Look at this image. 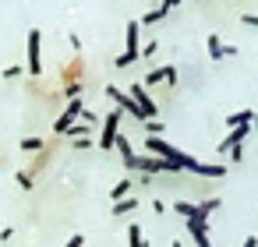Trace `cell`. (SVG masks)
Masks as SVG:
<instances>
[{
    "mask_svg": "<svg viewBox=\"0 0 258 247\" xmlns=\"http://www.w3.org/2000/svg\"><path fill=\"white\" fill-rule=\"evenodd\" d=\"M127 96L135 99V106L142 110V117H145V120H152V117H156V99L149 96V89H145L142 81H135V85L127 89Z\"/></svg>",
    "mask_w": 258,
    "mask_h": 247,
    "instance_id": "cell-5",
    "label": "cell"
},
{
    "mask_svg": "<svg viewBox=\"0 0 258 247\" xmlns=\"http://www.w3.org/2000/svg\"><path fill=\"white\" fill-rule=\"evenodd\" d=\"M68 138H75V141H82V138H89V127H85V124H75V127L68 131Z\"/></svg>",
    "mask_w": 258,
    "mask_h": 247,
    "instance_id": "cell-20",
    "label": "cell"
},
{
    "mask_svg": "<svg viewBox=\"0 0 258 247\" xmlns=\"http://www.w3.org/2000/svg\"><path fill=\"white\" fill-rule=\"evenodd\" d=\"M240 247H258V236H244V243Z\"/></svg>",
    "mask_w": 258,
    "mask_h": 247,
    "instance_id": "cell-27",
    "label": "cell"
},
{
    "mask_svg": "<svg viewBox=\"0 0 258 247\" xmlns=\"http://www.w3.org/2000/svg\"><path fill=\"white\" fill-rule=\"evenodd\" d=\"M209 57H212L216 64L223 60V39H219V36H209Z\"/></svg>",
    "mask_w": 258,
    "mask_h": 247,
    "instance_id": "cell-17",
    "label": "cell"
},
{
    "mask_svg": "<svg viewBox=\"0 0 258 247\" xmlns=\"http://www.w3.org/2000/svg\"><path fill=\"white\" fill-rule=\"evenodd\" d=\"M124 166L135 170V173H180L173 162H163V159H156V155H135V159H127Z\"/></svg>",
    "mask_w": 258,
    "mask_h": 247,
    "instance_id": "cell-3",
    "label": "cell"
},
{
    "mask_svg": "<svg viewBox=\"0 0 258 247\" xmlns=\"http://www.w3.org/2000/svg\"><path fill=\"white\" fill-rule=\"evenodd\" d=\"M145 134H149V138H159V134H163V124H159V120H145Z\"/></svg>",
    "mask_w": 258,
    "mask_h": 247,
    "instance_id": "cell-19",
    "label": "cell"
},
{
    "mask_svg": "<svg viewBox=\"0 0 258 247\" xmlns=\"http://www.w3.org/2000/svg\"><path fill=\"white\" fill-rule=\"evenodd\" d=\"M25 53H29L25 71H29L32 78H39V74H43V32H39V29H29V36H25Z\"/></svg>",
    "mask_w": 258,
    "mask_h": 247,
    "instance_id": "cell-2",
    "label": "cell"
},
{
    "mask_svg": "<svg viewBox=\"0 0 258 247\" xmlns=\"http://www.w3.org/2000/svg\"><path fill=\"white\" fill-rule=\"evenodd\" d=\"M240 22H244L247 29H258V15H251V11H244V15H240Z\"/></svg>",
    "mask_w": 258,
    "mask_h": 247,
    "instance_id": "cell-24",
    "label": "cell"
},
{
    "mask_svg": "<svg viewBox=\"0 0 258 247\" xmlns=\"http://www.w3.org/2000/svg\"><path fill=\"white\" fill-rule=\"evenodd\" d=\"M64 247H85V233H71V240Z\"/></svg>",
    "mask_w": 258,
    "mask_h": 247,
    "instance_id": "cell-25",
    "label": "cell"
},
{
    "mask_svg": "<svg viewBox=\"0 0 258 247\" xmlns=\"http://www.w3.org/2000/svg\"><path fill=\"white\" fill-rule=\"evenodd\" d=\"M120 120H124L120 110H113L110 117H103V131H99V148H103V152L113 148V141H117V134H120Z\"/></svg>",
    "mask_w": 258,
    "mask_h": 247,
    "instance_id": "cell-4",
    "label": "cell"
},
{
    "mask_svg": "<svg viewBox=\"0 0 258 247\" xmlns=\"http://www.w3.org/2000/svg\"><path fill=\"white\" fill-rule=\"evenodd\" d=\"M187 233H191L195 247H212V240H209V222H202V219H187Z\"/></svg>",
    "mask_w": 258,
    "mask_h": 247,
    "instance_id": "cell-8",
    "label": "cell"
},
{
    "mask_svg": "<svg viewBox=\"0 0 258 247\" xmlns=\"http://www.w3.org/2000/svg\"><path fill=\"white\" fill-rule=\"evenodd\" d=\"M251 131H254V134H258V113H254V120H251Z\"/></svg>",
    "mask_w": 258,
    "mask_h": 247,
    "instance_id": "cell-28",
    "label": "cell"
},
{
    "mask_svg": "<svg viewBox=\"0 0 258 247\" xmlns=\"http://www.w3.org/2000/svg\"><path fill=\"white\" fill-rule=\"evenodd\" d=\"M22 71H25L22 64H11V67H4V78H8V81H11V78H22Z\"/></svg>",
    "mask_w": 258,
    "mask_h": 247,
    "instance_id": "cell-23",
    "label": "cell"
},
{
    "mask_svg": "<svg viewBox=\"0 0 258 247\" xmlns=\"http://www.w3.org/2000/svg\"><path fill=\"white\" fill-rule=\"evenodd\" d=\"M135 208H138V201H135V198H124V201H113L110 215H131Z\"/></svg>",
    "mask_w": 258,
    "mask_h": 247,
    "instance_id": "cell-14",
    "label": "cell"
},
{
    "mask_svg": "<svg viewBox=\"0 0 258 247\" xmlns=\"http://www.w3.org/2000/svg\"><path fill=\"white\" fill-rule=\"evenodd\" d=\"M113 148H117V152L124 155V162H127V159H135V148H131V141H127L124 134H117V141H113Z\"/></svg>",
    "mask_w": 258,
    "mask_h": 247,
    "instance_id": "cell-16",
    "label": "cell"
},
{
    "mask_svg": "<svg viewBox=\"0 0 258 247\" xmlns=\"http://www.w3.org/2000/svg\"><path fill=\"white\" fill-rule=\"evenodd\" d=\"M166 15H170V8H166V4H159V8H152V11H145V15L138 18V25H156V22H163Z\"/></svg>",
    "mask_w": 258,
    "mask_h": 247,
    "instance_id": "cell-10",
    "label": "cell"
},
{
    "mask_svg": "<svg viewBox=\"0 0 258 247\" xmlns=\"http://www.w3.org/2000/svg\"><path fill=\"white\" fill-rule=\"evenodd\" d=\"M159 81H166V85H177V67L173 64H163V67H152L149 74H145V89H152V85H159Z\"/></svg>",
    "mask_w": 258,
    "mask_h": 247,
    "instance_id": "cell-7",
    "label": "cell"
},
{
    "mask_svg": "<svg viewBox=\"0 0 258 247\" xmlns=\"http://www.w3.org/2000/svg\"><path fill=\"white\" fill-rule=\"evenodd\" d=\"M156 50H159V43H156V39H149V43L138 50V57H156Z\"/></svg>",
    "mask_w": 258,
    "mask_h": 247,
    "instance_id": "cell-21",
    "label": "cell"
},
{
    "mask_svg": "<svg viewBox=\"0 0 258 247\" xmlns=\"http://www.w3.org/2000/svg\"><path fill=\"white\" fill-rule=\"evenodd\" d=\"M43 148H46L43 138H22V152H25V155H36V152H43Z\"/></svg>",
    "mask_w": 258,
    "mask_h": 247,
    "instance_id": "cell-15",
    "label": "cell"
},
{
    "mask_svg": "<svg viewBox=\"0 0 258 247\" xmlns=\"http://www.w3.org/2000/svg\"><path fill=\"white\" fill-rule=\"evenodd\" d=\"M195 173H198V177H223V173H226V166H219V162H198V166H195Z\"/></svg>",
    "mask_w": 258,
    "mask_h": 247,
    "instance_id": "cell-12",
    "label": "cell"
},
{
    "mask_svg": "<svg viewBox=\"0 0 258 247\" xmlns=\"http://www.w3.org/2000/svg\"><path fill=\"white\" fill-rule=\"evenodd\" d=\"M219 205H223L219 198H205V201H198V205H195V215H191V219H202V222H209V219H212V212H216Z\"/></svg>",
    "mask_w": 258,
    "mask_h": 247,
    "instance_id": "cell-9",
    "label": "cell"
},
{
    "mask_svg": "<svg viewBox=\"0 0 258 247\" xmlns=\"http://www.w3.org/2000/svg\"><path fill=\"white\" fill-rule=\"evenodd\" d=\"M131 184H135L131 177H120V180L113 184V191H110V198H113V201H124V198H131Z\"/></svg>",
    "mask_w": 258,
    "mask_h": 247,
    "instance_id": "cell-11",
    "label": "cell"
},
{
    "mask_svg": "<svg viewBox=\"0 0 258 247\" xmlns=\"http://www.w3.org/2000/svg\"><path fill=\"white\" fill-rule=\"evenodd\" d=\"M124 43H127V50L113 60V67H131L138 60V50H142V25L138 22H127L124 25Z\"/></svg>",
    "mask_w": 258,
    "mask_h": 247,
    "instance_id": "cell-1",
    "label": "cell"
},
{
    "mask_svg": "<svg viewBox=\"0 0 258 247\" xmlns=\"http://www.w3.org/2000/svg\"><path fill=\"white\" fill-rule=\"evenodd\" d=\"M11 236H15V229H11V226H4V229H0V240H11Z\"/></svg>",
    "mask_w": 258,
    "mask_h": 247,
    "instance_id": "cell-26",
    "label": "cell"
},
{
    "mask_svg": "<svg viewBox=\"0 0 258 247\" xmlns=\"http://www.w3.org/2000/svg\"><path fill=\"white\" fill-rule=\"evenodd\" d=\"M173 247H184V243H180V240H173Z\"/></svg>",
    "mask_w": 258,
    "mask_h": 247,
    "instance_id": "cell-30",
    "label": "cell"
},
{
    "mask_svg": "<svg viewBox=\"0 0 258 247\" xmlns=\"http://www.w3.org/2000/svg\"><path fill=\"white\" fill-rule=\"evenodd\" d=\"M106 96H110V99L117 103V110H120V113H127V117H135V120H142V124H145L142 110L135 106V99H131V96H127L124 89H117V85H106Z\"/></svg>",
    "mask_w": 258,
    "mask_h": 247,
    "instance_id": "cell-6",
    "label": "cell"
},
{
    "mask_svg": "<svg viewBox=\"0 0 258 247\" xmlns=\"http://www.w3.org/2000/svg\"><path fill=\"white\" fill-rule=\"evenodd\" d=\"M163 4H166V8H177V4H180V0H163Z\"/></svg>",
    "mask_w": 258,
    "mask_h": 247,
    "instance_id": "cell-29",
    "label": "cell"
},
{
    "mask_svg": "<svg viewBox=\"0 0 258 247\" xmlns=\"http://www.w3.org/2000/svg\"><path fill=\"white\" fill-rule=\"evenodd\" d=\"M15 180H18V187H25V191L32 187V173H25V170H18V173H15Z\"/></svg>",
    "mask_w": 258,
    "mask_h": 247,
    "instance_id": "cell-22",
    "label": "cell"
},
{
    "mask_svg": "<svg viewBox=\"0 0 258 247\" xmlns=\"http://www.w3.org/2000/svg\"><path fill=\"white\" fill-rule=\"evenodd\" d=\"M127 243H131V247H152V243L142 236V226H138V222H131V226H127Z\"/></svg>",
    "mask_w": 258,
    "mask_h": 247,
    "instance_id": "cell-13",
    "label": "cell"
},
{
    "mask_svg": "<svg viewBox=\"0 0 258 247\" xmlns=\"http://www.w3.org/2000/svg\"><path fill=\"white\" fill-rule=\"evenodd\" d=\"M170 208H173V212H177V215H180V219H184V222H187V219H191V215H195V205H191V201H173V205H170Z\"/></svg>",
    "mask_w": 258,
    "mask_h": 247,
    "instance_id": "cell-18",
    "label": "cell"
}]
</instances>
